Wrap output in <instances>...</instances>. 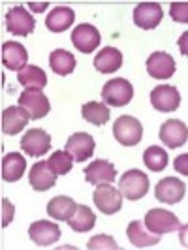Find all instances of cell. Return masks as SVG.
Instances as JSON below:
<instances>
[{"instance_id":"cell-2","label":"cell","mask_w":188,"mask_h":250,"mask_svg":"<svg viewBox=\"0 0 188 250\" xmlns=\"http://www.w3.org/2000/svg\"><path fill=\"white\" fill-rule=\"evenodd\" d=\"M119 192L125 196L128 201L141 200L149 192V177L139 169H130L125 171V175L119 181Z\"/></svg>"},{"instance_id":"cell-18","label":"cell","mask_w":188,"mask_h":250,"mask_svg":"<svg viewBox=\"0 0 188 250\" xmlns=\"http://www.w3.org/2000/svg\"><path fill=\"white\" fill-rule=\"evenodd\" d=\"M28 235L38 247H49L61 239V228L49 220H38L28 228Z\"/></svg>"},{"instance_id":"cell-29","label":"cell","mask_w":188,"mask_h":250,"mask_svg":"<svg viewBox=\"0 0 188 250\" xmlns=\"http://www.w3.org/2000/svg\"><path fill=\"white\" fill-rule=\"evenodd\" d=\"M96 224V216L92 213V209L87 205H77L75 213L72 214V218L68 220V226L77 231V233H83V231H90Z\"/></svg>"},{"instance_id":"cell-7","label":"cell","mask_w":188,"mask_h":250,"mask_svg":"<svg viewBox=\"0 0 188 250\" xmlns=\"http://www.w3.org/2000/svg\"><path fill=\"white\" fill-rule=\"evenodd\" d=\"M94 205L100 209L104 214H115L121 211L123 207V194L113 188L111 185H100L96 187L94 194H92Z\"/></svg>"},{"instance_id":"cell-3","label":"cell","mask_w":188,"mask_h":250,"mask_svg":"<svg viewBox=\"0 0 188 250\" xmlns=\"http://www.w3.org/2000/svg\"><path fill=\"white\" fill-rule=\"evenodd\" d=\"M113 136L115 139L125 145V147H134L141 141L143 136V126L139 123L136 117H130V115H123L115 121L113 125Z\"/></svg>"},{"instance_id":"cell-20","label":"cell","mask_w":188,"mask_h":250,"mask_svg":"<svg viewBox=\"0 0 188 250\" xmlns=\"http://www.w3.org/2000/svg\"><path fill=\"white\" fill-rule=\"evenodd\" d=\"M26 61H28V51L19 42H6L2 45V64L8 70L21 72L26 66Z\"/></svg>"},{"instance_id":"cell-32","label":"cell","mask_w":188,"mask_h":250,"mask_svg":"<svg viewBox=\"0 0 188 250\" xmlns=\"http://www.w3.org/2000/svg\"><path fill=\"white\" fill-rule=\"evenodd\" d=\"M87 249L88 250H117L119 245H117V241L113 237L102 233V235H94L92 239H88Z\"/></svg>"},{"instance_id":"cell-6","label":"cell","mask_w":188,"mask_h":250,"mask_svg":"<svg viewBox=\"0 0 188 250\" xmlns=\"http://www.w3.org/2000/svg\"><path fill=\"white\" fill-rule=\"evenodd\" d=\"M36 21L23 6H13L6 13V30L13 36H28L34 32Z\"/></svg>"},{"instance_id":"cell-35","label":"cell","mask_w":188,"mask_h":250,"mask_svg":"<svg viewBox=\"0 0 188 250\" xmlns=\"http://www.w3.org/2000/svg\"><path fill=\"white\" fill-rule=\"evenodd\" d=\"M175 169L181 175H188V154H181L175 158Z\"/></svg>"},{"instance_id":"cell-26","label":"cell","mask_w":188,"mask_h":250,"mask_svg":"<svg viewBox=\"0 0 188 250\" xmlns=\"http://www.w3.org/2000/svg\"><path fill=\"white\" fill-rule=\"evenodd\" d=\"M17 81H19V85H23L25 88H38V90H42L47 85V74L40 66H34V64L28 66L26 64L25 68L19 72V75H17Z\"/></svg>"},{"instance_id":"cell-25","label":"cell","mask_w":188,"mask_h":250,"mask_svg":"<svg viewBox=\"0 0 188 250\" xmlns=\"http://www.w3.org/2000/svg\"><path fill=\"white\" fill-rule=\"evenodd\" d=\"M77 209V203L68 196H55L53 200L47 203V214L53 216L55 220H70L72 214Z\"/></svg>"},{"instance_id":"cell-28","label":"cell","mask_w":188,"mask_h":250,"mask_svg":"<svg viewBox=\"0 0 188 250\" xmlns=\"http://www.w3.org/2000/svg\"><path fill=\"white\" fill-rule=\"evenodd\" d=\"M81 115H83V119L90 123V125L94 126H104L105 123H109V107L105 105V104H102V102H87V104H83V107H81Z\"/></svg>"},{"instance_id":"cell-33","label":"cell","mask_w":188,"mask_h":250,"mask_svg":"<svg viewBox=\"0 0 188 250\" xmlns=\"http://www.w3.org/2000/svg\"><path fill=\"white\" fill-rule=\"evenodd\" d=\"M169 15L177 23H188V4L187 2H173Z\"/></svg>"},{"instance_id":"cell-15","label":"cell","mask_w":188,"mask_h":250,"mask_svg":"<svg viewBox=\"0 0 188 250\" xmlns=\"http://www.w3.org/2000/svg\"><path fill=\"white\" fill-rule=\"evenodd\" d=\"M94 138L90 134H85V132H77V134H72L68 141H66V150L74 156V162H85L88 160L92 154H94Z\"/></svg>"},{"instance_id":"cell-17","label":"cell","mask_w":188,"mask_h":250,"mask_svg":"<svg viewBox=\"0 0 188 250\" xmlns=\"http://www.w3.org/2000/svg\"><path fill=\"white\" fill-rule=\"evenodd\" d=\"M28 183L36 192H45L57 185V173L51 169L45 160H40L28 171Z\"/></svg>"},{"instance_id":"cell-14","label":"cell","mask_w":188,"mask_h":250,"mask_svg":"<svg viewBox=\"0 0 188 250\" xmlns=\"http://www.w3.org/2000/svg\"><path fill=\"white\" fill-rule=\"evenodd\" d=\"M115 179H117L115 166L107 160H104V158H98V160H94L85 167V181L88 185H94V187L111 185Z\"/></svg>"},{"instance_id":"cell-21","label":"cell","mask_w":188,"mask_h":250,"mask_svg":"<svg viewBox=\"0 0 188 250\" xmlns=\"http://www.w3.org/2000/svg\"><path fill=\"white\" fill-rule=\"evenodd\" d=\"M126 235H128V241L138 249H147V247H154V245L160 243V235L150 233L149 229L145 228V224L139 222V220H134V222L128 224Z\"/></svg>"},{"instance_id":"cell-22","label":"cell","mask_w":188,"mask_h":250,"mask_svg":"<svg viewBox=\"0 0 188 250\" xmlns=\"http://www.w3.org/2000/svg\"><path fill=\"white\" fill-rule=\"evenodd\" d=\"M26 169L25 156H21L19 152H8L2 158V179L6 183H15L19 181Z\"/></svg>"},{"instance_id":"cell-34","label":"cell","mask_w":188,"mask_h":250,"mask_svg":"<svg viewBox=\"0 0 188 250\" xmlns=\"http://www.w3.org/2000/svg\"><path fill=\"white\" fill-rule=\"evenodd\" d=\"M13 213H15V207H13L10 200H2V228L10 226V222L13 220Z\"/></svg>"},{"instance_id":"cell-19","label":"cell","mask_w":188,"mask_h":250,"mask_svg":"<svg viewBox=\"0 0 188 250\" xmlns=\"http://www.w3.org/2000/svg\"><path fill=\"white\" fill-rule=\"evenodd\" d=\"M28 119L30 115L21 105H10L2 111V132L6 136H15L28 125Z\"/></svg>"},{"instance_id":"cell-8","label":"cell","mask_w":188,"mask_h":250,"mask_svg":"<svg viewBox=\"0 0 188 250\" xmlns=\"http://www.w3.org/2000/svg\"><path fill=\"white\" fill-rule=\"evenodd\" d=\"M164 17L162 6L158 2H139L134 8V23L143 30H152L160 25Z\"/></svg>"},{"instance_id":"cell-31","label":"cell","mask_w":188,"mask_h":250,"mask_svg":"<svg viewBox=\"0 0 188 250\" xmlns=\"http://www.w3.org/2000/svg\"><path fill=\"white\" fill-rule=\"evenodd\" d=\"M49 167L57 173V175H66L72 171V166H74V156L68 152V150H55L49 156Z\"/></svg>"},{"instance_id":"cell-12","label":"cell","mask_w":188,"mask_h":250,"mask_svg":"<svg viewBox=\"0 0 188 250\" xmlns=\"http://www.w3.org/2000/svg\"><path fill=\"white\" fill-rule=\"evenodd\" d=\"M51 138L49 134L42 128H30L25 136L21 138V149L25 150L28 156H43L49 152Z\"/></svg>"},{"instance_id":"cell-1","label":"cell","mask_w":188,"mask_h":250,"mask_svg":"<svg viewBox=\"0 0 188 250\" xmlns=\"http://www.w3.org/2000/svg\"><path fill=\"white\" fill-rule=\"evenodd\" d=\"M132 96H134V87L125 77L111 79L102 87V100L111 107H123L126 104H130Z\"/></svg>"},{"instance_id":"cell-5","label":"cell","mask_w":188,"mask_h":250,"mask_svg":"<svg viewBox=\"0 0 188 250\" xmlns=\"http://www.w3.org/2000/svg\"><path fill=\"white\" fill-rule=\"evenodd\" d=\"M19 105L30 115V119H43L51 111L49 98L38 88H25L19 94Z\"/></svg>"},{"instance_id":"cell-13","label":"cell","mask_w":188,"mask_h":250,"mask_svg":"<svg viewBox=\"0 0 188 250\" xmlns=\"http://www.w3.org/2000/svg\"><path fill=\"white\" fill-rule=\"evenodd\" d=\"M185 194H187L185 183L175 179V177H166L162 181H158V185L154 188L156 200L162 201V203H167V205H173V203L183 201Z\"/></svg>"},{"instance_id":"cell-30","label":"cell","mask_w":188,"mask_h":250,"mask_svg":"<svg viewBox=\"0 0 188 250\" xmlns=\"http://www.w3.org/2000/svg\"><path fill=\"white\" fill-rule=\"evenodd\" d=\"M143 162L150 171H164L167 166V152L162 147L152 145L143 152Z\"/></svg>"},{"instance_id":"cell-9","label":"cell","mask_w":188,"mask_h":250,"mask_svg":"<svg viewBox=\"0 0 188 250\" xmlns=\"http://www.w3.org/2000/svg\"><path fill=\"white\" fill-rule=\"evenodd\" d=\"M150 104L156 111L160 113L177 111L179 105H181V94L171 85H158L150 92Z\"/></svg>"},{"instance_id":"cell-10","label":"cell","mask_w":188,"mask_h":250,"mask_svg":"<svg viewBox=\"0 0 188 250\" xmlns=\"http://www.w3.org/2000/svg\"><path fill=\"white\" fill-rule=\"evenodd\" d=\"M147 74L158 81H166L175 74V61L166 51H154L147 59Z\"/></svg>"},{"instance_id":"cell-36","label":"cell","mask_w":188,"mask_h":250,"mask_svg":"<svg viewBox=\"0 0 188 250\" xmlns=\"http://www.w3.org/2000/svg\"><path fill=\"white\" fill-rule=\"evenodd\" d=\"M28 6H30V10L32 12H43L47 6H49V2H42V4H34V2H28Z\"/></svg>"},{"instance_id":"cell-11","label":"cell","mask_w":188,"mask_h":250,"mask_svg":"<svg viewBox=\"0 0 188 250\" xmlns=\"http://www.w3.org/2000/svg\"><path fill=\"white\" fill-rule=\"evenodd\" d=\"M100 40L102 38L98 28L90 23H81L79 26H75L72 32V43L75 49L81 53H92L94 49H98Z\"/></svg>"},{"instance_id":"cell-27","label":"cell","mask_w":188,"mask_h":250,"mask_svg":"<svg viewBox=\"0 0 188 250\" xmlns=\"http://www.w3.org/2000/svg\"><path fill=\"white\" fill-rule=\"evenodd\" d=\"M49 64H51V70L55 72L57 75H70L74 74L75 66V57L66 49H57L53 51L49 55Z\"/></svg>"},{"instance_id":"cell-23","label":"cell","mask_w":188,"mask_h":250,"mask_svg":"<svg viewBox=\"0 0 188 250\" xmlns=\"http://www.w3.org/2000/svg\"><path fill=\"white\" fill-rule=\"evenodd\" d=\"M123 66V53L117 47H105L94 57V68L100 74H113Z\"/></svg>"},{"instance_id":"cell-16","label":"cell","mask_w":188,"mask_h":250,"mask_svg":"<svg viewBox=\"0 0 188 250\" xmlns=\"http://www.w3.org/2000/svg\"><path fill=\"white\" fill-rule=\"evenodd\" d=\"M188 139V128L183 121L179 119H171V121H166L160 126V141H162L166 147L169 149H177V147H183Z\"/></svg>"},{"instance_id":"cell-4","label":"cell","mask_w":188,"mask_h":250,"mask_svg":"<svg viewBox=\"0 0 188 250\" xmlns=\"http://www.w3.org/2000/svg\"><path fill=\"white\" fill-rule=\"evenodd\" d=\"M143 224L150 233L160 235V237L164 233H171V231H177L181 228L179 218L173 213L166 211V209H150L149 213L145 214Z\"/></svg>"},{"instance_id":"cell-24","label":"cell","mask_w":188,"mask_h":250,"mask_svg":"<svg viewBox=\"0 0 188 250\" xmlns=\"http://www.w3.org/2000/svg\"><path fill=\"white\" fill-rule=\"evenodd\" d=\"M75 13L72 8L68 6H59L55 10H51L47 19H45V26L49 28L51 32H64L66 28L74 25Z\"/></svg>"}]
</instances>
